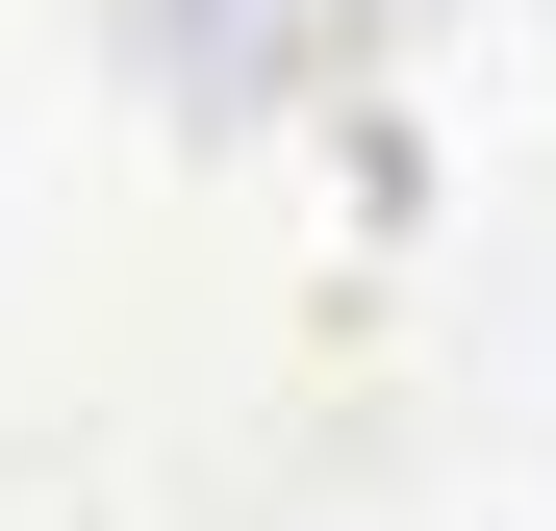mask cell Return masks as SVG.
Wrapping results in <instances>:
<instances>
[{"label":"cell","instance_id":"cell-1","mask_svg":"<svg viewBox=\"0 0 556 531\" xmlns=\"http://www.w3.org/2000/svg\"><path fill=\"white\" fill-rule=\"evenodd\" d=\"M405 228H430V152H405V102H354L329 127V279H380Z\"/></svg>","mask_w":556,"mask_h":531},{"label":"cell","instance_id":"cell-2","mask_svg":"<svg viewBox=\"0 0 556 531\" xmlns=\"http://www.w3.org/2000/svg\"><path fill=\"white\" fill-rule=\"evenodd\" d=\"M0 531H127V481H76V456H0Z\"/></svg>","mask_w":556,"mask_h":531},{"label":"cell","instance_id":"cell-3","mask_svg":"<svg viewBox=\"0 0 556 531\" xmlns=\"http://www.w3.org/2000/svg\"><path fill=\"white\" fill-rule=\"evenodd\" d=\"M531 51H556V0H531Z\"/></svg>","mask_w":556,"mask_h":531}]
</instances>
